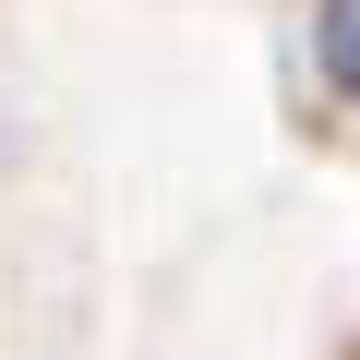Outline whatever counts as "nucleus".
I'll return each mask as SVG.
<instances>
[{"label": "nucleus", "mask_w": 360, "mask_h": 360, "mask_svg": "<svg viewBox=\"0 0 360 360\" xmlns=\"http://www.w3.org/2000/svg\"><path fill=\"white\" fill-rule=\"evenodd\" d=\"M312 72H324L336 108H360V0H324L312 13Z\"/></svg>", "instance_id": "obj_1"}]
</instances>
